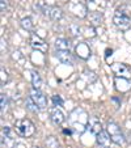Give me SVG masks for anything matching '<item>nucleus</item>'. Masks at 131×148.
<instances>
[{
    "label": "nucleus",
    "instance_id": "f257e3e1",
    "mask_svg": "<svg viewBox=\"0 0 131 148\" xmlns=\"http://www.w3.org/2000/svg\"><path fill=\"white\" fill-rule=\"evenodd\" d=\"M14 130L17 131V134L21 135L24 138H29L34 134L36 131V127H34V123L32 122L28 118H23V119L16 121L14 123Z\"/></svg>",
    "mask_w": 131,
    "mask_h": 148
},
{
    "label": "nucleus",
    "instance_id": "f03ea898",
    "mask_svg": "<svg viewBox=\"0 0 131 148\" xmlns=\"http://www.w3.org/2000/svg\"><path fill=\"white\" fill-rule=\"evenodd\" d=\"M113 23L121 30H127L131 26V18L126 12H123L122 9H117L113 17Z\"/></svg>",
    "mask_w": 131,
    "mask_h": 148
},
{
    "label": "nucleus",
    "instance_id": "7ed1b4c3",
    "mask_svg": "<svg viewBox=\"0 0 131 148\" xmlns=\"http://www.w3.org/2000/svg\"><path fill=\"white\" fill-rule=\"evenodd\" d=\"M106 131L112 136L113 143H115V144H118V145H122L123 143H125V136H123L122 131H121V127L114 121H109L108 122V130H106Z\"/></svg>",
    "mask_w": 131,
    "mask_h": 148
},
{
    "label": "nucleus",
    "instance_id": "20e7f679",
    "mask_svg": "<svg viewBox=\"0 0 131 148\" xmlns=\"http://www.w3.org/2000/svg\"><path fill=\"white\" fill-rule=\"evenodd\" d=\"M14 136L13 132L9 127L4 126L1 129V139H0V144H1V148H13L14 147Z\"/></svg>",
    "mask_w": 131,
    "mask_h": 148
},
{
    "label": "nucleus",
    "instance_id": "39448f33",
    "mask_svg": "<svg viewBox=\"0 0 131 148\" xmlns=\"http://www.w3.org/2000/svg\"><path fill=\"white\" fill-rule=\"evenodd\" d=\"M30 98L33 100V102L36 103V106L39 110H45L47 108V98L39 89H32L30 92Z\"/></svg>",
    "mask_w": 131,
    "mask_h": 148
},
{
    "label": "nucleus",
    "instance_id": "423d86ee",
    "mask_svg": "<svg viewBox=\"0 0 131 148\" xmlns=\"http://www.w3.org/2000/svg\"><path fill=\"white\" fill-rule=\"evenodd\" d=\"M29 43H30V46L34 49V50L41 51V53H46V51H47V49H49L47 43H46V42L43 41L42 38H39L38 36H36V34H33V36L30 37Z\"/></svg>",
    "mask_w": 131,
    "mask_h": 148
},
{
    "label": "nucleus",
    "instance_id": "0eeeda50",
    "mask_svg": "<svg viewBox=\"0 0 131 148\" xmlns=\"http://www.w3.org/2000/svg\"><path fill=\"white\" fill-rule=\"evenodd\" d=\"M112 70L114 71V73L117 76H121V77L125 79H131V68L127 67L126 64H122V63H115V64L112 66Z\"/></svg>",
    "mask_w": 131,
    "mask_h": 148
},
{
    "label": "nucleus",
    "instance_id": "6e6552de",
    "mask_svg": "<svg viewBox=\"0 0 131 148\" xmlns=\"http://www.w3.org/2000/svg\"><path fill=\"white\" fill-rule=\"evenodd\" d=\"M96 140H97V144L100 145L101 148H110L112 145L113 140H112V136L109 135L108 131L102 130L98 135H96Z\"/></svg>",
    "mask_w": 131,
    "mask_h": 148
},
{
    "label": "nucleus",
    "instance_id": "1a4fd4ad",
    "mask_svg": "<svg viewBox=\"0 0 131 148\" xmlns=\"http://www.w3.org/2000/svg\"><path fill=\"white\" fill-rule=\"evenodd\" d=\"M55 55L59 59V62H62L63 64L73 66V56L70 53V50H56Z\"/></svg>",
    "mask_w": 131,
    "mask_h": 148
},
{
    "label": "nucleus",
    "instance_id": "9d476101",
    "mask_svg": "<svg viewBox=\"0 0 131 148\" xmlns=\"http://www.w3.org/2000/svg\"><path fill=\"white\" fill-rule=\"evenodd\" d=\"M86 127H88V130L95 135H98L101 131H102L101 122L96 117H91L89 119H88V122H86Z\"/></svg>",
    "mask_w": 131,
    "mask_h": 148
},
{
    "label": "nucleus",
    "instance_id": "9b49d317",
    "mask_svg": "<svg viewBox=\"0 0 131 148\" xmlns=\"http://www.w3.org/2000/svg\"><path fill=\"white\" fill-rule=\"evenodd\" d=\"M50 119L55 126H59L64 122L66 118H64V114L60 109H58V108H53L51 112H50Z\"/></svg>",
    "mask_w": 131,
    "mask_h": 148
},
{
    "label": "nucleus",
    "instance_id": "f8f14e48",
    "mask_svg": "<svg viewBox=\"0 0 131 148\" xmlns=\"http://www.w3.org/2000/svg\"><path fill=\"white\" fill-rule=\"evenodd\" d=\"M76 53H78V55L83 59L89 58V55H91V50H89V47H88L86 43H79V46H76Z\"/></svg>",
    "mask_w": 131,
    "mask_h": 148
},
{
    "label": "nucleus",
    "instance_id": "ddd939ff",
    "mask_svg": "<svg viewBox=\"0 0 131 148\" xmlns=\"http://www.w3.org/2000/svg\"><path fill=\"white\" fill-rule=\"evenodd\" d=\"M49 17L54 21H58V20H62L63 18V12H62L60 8H56V7H50L49 9Z\"/></svg>",
    "mask_w": 131,
    "mask_h": 148
},
{
    "label": "nucleus",
    "instance_id": "4468645a",
    "mask_svg": "<svg viewBox=\"0 0 131 148\" xmlns=\"http://www.w3.org/2000/svg\"><path fill=\"white\" fill-rule=\"evenodd\" d=\"M55 47L56 50H70L71 43L66 38H58L55 41Z\"/></svg>",
    "mask_w": 131,
    "mask_h": 148
},
{
    "label": "nucleus",
    "instance_id": "2eb2a0df",
    "mask_svg": "<svg viewBox=\"0 0 131 148\" xmlns=\"http://www.w3.org/2000/svg\"><path fill=\"white\" fill-rule=\"evenodd\" d=\"M32 85H33L34 89H39V88L42 87V79L37 71L32 72Z\"/></svg>",
    "mask_w": 131,
    "mask_h": 148
},
{
    "label": "nucleus",
    "instance_id": "dca6fc26",
    "mask_svg": "<svg viewBox=\"0 0 131 148\" xmlns=\"http://www.w3.org/2000/svg\"><path fill=\"white\" fill-rule=\"evenodd\" d=\"M89 20L92 25H100L102 21V14L98 12H92V13H89Z\"/></svg>",
    "mask_w": 131,
    "mask_h": 148
},
{
    "label": "nucleus",
    "instance_id": "f3484780",
    "mask_svg": "<svg viewBox=\"0 0 131 148\" xmlns=\"http://www.w3.org/2000/svg\"><path fill=\"white\" fill-rule=\"evenodd\" d=\"M21 26H23L25 30L30 32L32 29H33L34 24H33V20L30 18V17H24L23 20H21Z\"/></svg>",
    "mask_w": 131,
    "mask_h": 148
},
{
    "label": "nucleus",
    "instance_id": "a211bd4d",
    "mask_svg": "<svg viewBox=\"0 0 131 148\" xmlns=\"http://www.w3.org/2000/svg\"><path fill=\"white\" fill-rule=\"evenodd\" d=\"M46 147L47 148H59V142L56 138L54 136H49L47 139H46Z\"/></svg>",
    "mask_w": 131,
    "mask_h": 148
},
{
    "label": "nucleus",
    "instance_id": "6ab92c4d",
    "mask_svg": "<svg viewBox=\"0 0 131 148\" xmlns=\"http://www.w3.org/2000/svg\"><path fill=\"white\" fill-rule=\"evenodd\" d=\"M26 108H28V109L30 110V112H37V110H39L38 108L36 106V103L33 102V100H32L30 97H29L28 100H26Z\"/></svg>",
    "mask_w": 131,
    "mask_h": 148
},
{
    "label": "nucleus",
    "instance_id": "aec40b11",
    "mask_svg": "<svg viewBox=\"0 0 131 148\" xmlns=\"http://www.w3.org/2000/svg\"><path fill=\"white\" fill-rule=\"evenodd\" d=\"M0 98H1V112H4L8 106V98H7V95H4V93L0 95Z\"/></svg>",
    "mask_w": 131,
    "mask_h": 148
},
{
    "label": "nucleus",
    "instance_id": "412c9836",
    "mask_svg": "<svg viewBox=\"0 0 131 148\" xmlns=\"http://www.w3.org/2000/svg\"><path fill=\"white\" fill-rule=\"evenodd\" d=\"M53 102H54V105H55V106H62L64 101H63V98H62L60 96L55 95V96H53Z\"/></svg>",
    "mask_w": 131,
    "mask_h": 148
},
{
    "label": "nucleus",
    "instance_id": "4be33fe9",
    "mask_svg": "<svg viewBox=\"0 0 131 148\" xmlns=\"http://www.w3.org/2000/svg\"><path fill=\"white\" fill-rule=\"evenodd\" d=\"M71 30H72L73 36H79V34H80V28L76 25H71Z\"/></svg>",
    "mask_w": 131,
    "mask_h": 148
},
{
    "label": "nucleus",
    "instance_id": "5701e85b",
    "mask_svg": "<svg viewBox=\"0 0 131 148\" xmlns=\"http://www.w3.org/2000/svg\"><path fill=\"white\" fill-rule=\"evenodd\" d=\"M7 81V72H4V68H1V85H4Z\"/></svg>",
    "mask_w": 131,
    "mask_h": 148
},
{
    "label": "nucleus",
    "instance_id": "b1692460",
    "mask_svg": "<svg viewBox=\"0 0 131 148\" xmlns=\"http://www.w3.org/2000/svg\"><path fill=\"white\" fill-rule=\"evenodd\" d=\"M7 7H8V3H7V0H1V12H5Z\"/></svg>",
    "mask_w": 131,
    "mask_h": 148
},
{
    "label": "nucleus",
    "instance_id": "393cba45",
    "mask_svg": "<svg viewBox=\"0 0 131 148\" xmlns=\"http://www.w3.org/2000/svg\"><path fill=\"white\" fill-rule=\"evenodd\" d=\"M86 1H93V0H86Z\"/></svg>",
    "mask_w": 131,
    "mask_h": 148
}]
</instances>
